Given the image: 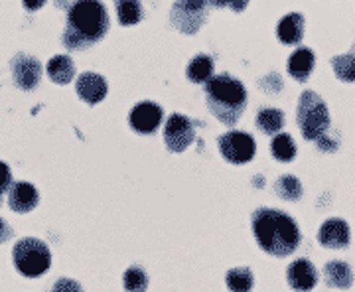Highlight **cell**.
I'll use <instances>...</instances> for the list:
<instances>
[{"instance_id":"1","label":"cell","mask_w":355,"mask_h":292,"mask_svg":"<svg viewBox=\"0 0 355 292\" xmlns=\"http://www.w3.org/2000/svg\"><path fill=\"white\" fill-rule=\"evenodd\" d=\"M253 233L261 249L272 257H288L300 245V229L291 216L275 209H257Z\"/></svg>"},{"instance_id":"2","label":"cell","mask_w":355,"mask_h":292,"mask_svg":"<svg viewBox=\"0 0 355 292\" xmlns=\"http://www.w3.org/2000/svg\"><path fill=\"white\" fill-rule=\"evenodd\" d=\"M109 16L101 2H76L67 14L64 44L69 50H83L107 34Z\"/></svg>"},{"instance_id":"3","label":"cell","mask_w":355,"mask_h":292,"mask_svg":"<svg viewBox=\"0 0 355 292\" xmlns=\"http://www.w3.org/2000/svg\"><path fill=\"white\" fill-rule=\"evenodd\" d=\"M205 95H207V105L211 113L216 114L223 125L233 127L241 119V113L247 105V91L239 79L225 76V74L211 77L205 83Z\"/></svg>"},{"instance_id":"4","label":"cell","mask_w":355,"mask_h":292,"mask_svg":"<svg viewBox=\"0 0 355 292\" xmlns=\"http://www.w3.org/2000/svg\"><path fill=\"white\" fill-rule=\"evenodd\" d=\"M296 121L306 140L322 139L330 130V111L314 91H304L300 95Z\"/></svg>"},{"instance_id":"5","label":"cell","mask_w":355,"mask_h":292,"mask_svg":"<svg viewBox=\"0 0 355 292\" xmlns=\"http://www.w3.org/2000/svg\"><path fill=\"white\" fill-rule=\"evenodd\" d=\"M14 265L16 268L30 279H36L44 275L51 265V255L48 245L34 237H26L14 245Z\"/></svg>"},{"instance_id":"6","label":"cell","mask_w":355,"mask_h":292,"mask_svg":"<svg viewBox=\"0 0 355 292\" xmlns=\"http://www.w3.org/2000/svg\"><path fill=\"white\" fill-rule=\"evenodd\" d=\"M219 151L225 156V160L233 164H245L254 156V139L247 132L231 130L219 139Z\"/></svg>"},{"instance_id":"7","label":"cell","mask_w":355,"mask_h":292,"mask_svg":"<svg viewBox=\"0 0 355 292\" xmlns=\"http://www.w3.org/2000/svg\"><path fill=\"white\" fill-rule=\"evenodd\" d=\"M193 137H196L193 125H191V121L188 117L176 113L168 119L164 128V139L168 151H172V153H184L191 142H193Z\"/></svg>"},{"instance_id":"8","label":"cell","mask_w":355,"mask_h":292,"mask_svg":"<svg viewBox=\"0 0 355 292\" xmlns=\"http://www.w3.org/2000/svg\"><path fill=\"white\" fill-rule=\"evenodd\" d=\"M205 22L203 2H176L172 8V24L184 34H196Z\"/></svg>"},{"instance_id":"9","label":"cell","mask_w":355,"mask_h":292,"mask_svg":"<svg viewBox=\"0 0 355 292\" xmlns=\"http://www.w3.org/2000/svg\"><path fill=\"white\" fill-rule=\"evenodd\" d=\"M12 76L16 85L20 89L32 91L38 85L40 77H42V65L36 58L26 55V53H18L12 60Z\"/></svg>"},{"instance_id":"10","label":"cell","mask_w":355,"mask_h":292,"mask_svg":"<svg viewBox=\"0 0 355 292\" xmlns=\"http://www.w3.org/2000/svg\"><path fill=\"white\" fill-rule=\"evenodd\" d=\"M128 121H130V127L135 128L137 132L153 135V132H156V128L160 127V123H162V109L156 103H139L130 111V119Z\"/></svg>"},{"instance_id":"11","label":"cell","mask_w":355,"mask_h":292,"mask_svg":"<svg viewBox=\"0 0 355 292\" xmlns=\"http://www.w3.org/2000/svg\"><path fill=\"white\" fill-rule=\"evenodd\" d=\"M286 279H288V284H291L294 291L308 292L316 286L318 270L310 261L298 259V261H294L291 267H288Z\"/></svg>"},{"instance_id":"12","label":"cell","mask_w":355,"mask_h":292,"mask_svg":"<svg viewBox=\"0 0 355 292\" xmlns=\"http://www.w3.org/2000/svg\"><path fill=\"white\" fill-rule=\"evenodd\" d=\"M318 239L328 249H343L349 245V227L343 219H328L320 227Z\"/></svg>"},{"instance_id":"13","label":"cell","mask_w":355,"mask_h":292,"mask_svg":"<svg viewBox=\"0 0 355 292\" xmlns=\"http://www.w3.org/2000/svg\"><path fill=\"white\" fill-rule=\"evenodd\" d=\"M77 95L89 105L103 101L107 97V81L99 74L87 71L77 79Z\"/></svg>"},{"instance_id":"14","label":"cell","mask_w":355,"mask_h":292,"mask_svg":"<svg viewBox=\"0 0 355 292\" xmlns=\"http://www.w3.org/2000/svg\"><path fill=\"white\" fill-rule=\"evenodd\" d=\"M8 191H10V196H8L10 207L18 214H28L38 205V190L28 182H16Z\"/></svg>"},{"instance_id":"15","label":"cell","mask_w":355,"mask_h":292,"mask_svg":"<svg viewBox=\"0 0 355 292\" xmlns=\"http://www.w3.org/2000/svg\"><path fill=\"white\" fill-rule=\"evenodd\" d=\"M302 34H304V18L302 14L292 12L286 14L282 20L279 22V28H277V36L282 44H298L302 40Z\"/></svg>"},{"instance_id":"16","label":"cell","mask_w":355,"mask_h":292,"mask_svg":"<svg viewBox=\"0 0 355 292\" xmlns=\"http://www.w3.org/2000/svg\"><path fill=\"white\" fill-rule=\"evenodd\" d=\"M314 62H316L314 51L310 48H298L288 60V71L296 81H306L314 69Z\"/></svg>"},{"instance_id":"17","label":"cell","mask_w":355,"mask_h":292,"mask_svg":"<svg viewBox=\"0 0 355 292\" xmlns=\"http://www.w3.org/2000/svg\"><path fill=\"white\" fill-rule=\"evenodd\" d=\"M324 277L326 282L334 286V289H349L352 282H354V273L347 263L342 261H331L324 267Z\"/></svg>"},{"instance_id":"18","label":"cell","mask_w":355,"mask_h":292,"mask_svg":"<svg viewBox=\"0 0 355 292\" xmlns=\"http://www.w3.org/2000/svg\"><path fill=\"white\" fill-rule=\"evenodd\" d=\"M48 76L53 83H69L73 76H76V67L73 62L67 55H55L48 62Z\"/></svg>"},{"instance_id":"19","label":"cell","mask_w":355,"mask_h":292,"mask_svg":"<svg viewBox=\"0 0 355 292\" xmlns=\"http://www.w3.org/2000/svg\"><path fill=\"white\" fill-rule=\"evenodd\" d=\"M188 77L193 83H207L214 77V60L205 53L196 55L188 65Z\"/></svg>"},{"instance_id":"20","label":"cell","mask_w":355,"mask_h":292,"mask_svg":"<svg viewBox=\"0 0 355 292\" xmlns=\"http://www.w3.org/2000/svg\"><path fill=\"white\" fill-rule=\"evenodd\" d=\"M257 127L266 135H280L284 127V113L279 109H261L257 114Z\"/></svg>"},{"instance_id":"21","label":"cell","mask_w":355,"mask_h":292,"mask_svg":"<svg viewBox=\"0 0 355 292\" xmlns=\"http://www.w3.org/2000/svg\"><path fill=\"white\" fill-rule=\"evenodd\" d=\"M227 286L231 292H249L253 289L251 268H231L227 273Z\"/></svg>"},{"instance_id":"22","label":"cell","mask_w":355,"mask_h":292,"mask_svg":"<svg viewBox=\"0 0 355 292\" xmlns=\"http://www.w3.org/2000/svg\"><path fill=\"white\" fill-rule=\"evenodd\" d=\"M270 151L275 154V158L280 162H291L292 158L296 156V146H294V140L291 135H284L280 132L275 137L272 144H270Z\"/></svg>"},{"instance_id":"23","label":"cell","mask_w":355,"mask_h":292,"mask_svg":"<svg viewBox=\"0 0 355 292\" xmlns=\"http://www.w3.org/2000/svg\"><path fill=\"white\" fill-rule=\"evenodd\" d=\"M331 67L336 71V76L340 77L342 81L352 83L355 81V55L347 53V55H336L331 60Z\"/></svg>"},{"instance_id":"24","label":"cell","mask_w":355,"mask_h":292,"mask_svg":"<svg viewBox=\"0 0 355 292\" xmlns=\"http://www.w3.org/2000/svg\"><path fill=\"white\" fill-rule=\"evenodd\" d=\"M116 14H119V22L123 26H130L137 24L142 20V6L139 2H116Z\"/></svg>"},{"instance_id":"25","label":"cell","mask_w":355,"mask_h":292,"mask_svg":"<svg viewBox=\"0 0 355 292\" xmlns=\"http://www.w3.org/2000/svg\"><path fill=\"white\" fill-rule=\"evenodd\" d=\"M277 194L280 198L288 200V202H296L302 198V184L298 182V178L294 176H282V178L277 182Z\"/></svg>"},{"instance_id":"26","label":"cell","mask_w":355,"mask_h":292,"mask_svg":"<svg viewBox=\"0 0 355 292\" xmlns=\"http://www.w3.org/2000/svg\"><path fill=\"white\" fill-rule=\"evenodd\" d=\"M123 284H125L127 292H146L148 279L140 267H130L123 277Z\"/></svg>"},{"instance_id":"27","label":"cell","mask_w":355,"mask_h":292,"mask_svg":"<svg viewBox=\"0 0 355 292\" xmlns=\"http://www.w3.org/2000/svg\"><path fill=\"white\" fill-rule=\"evenodd\" d=\"M10 186H12V174H10V168L4 164V162H0V203H2V196H4V191L10 190Z\"/></svg>"},{"instance_id":"28","label":"cell","mask_w":355,"mask_h":292,"mask_svg":"<svg viewBox=\"0 0 355 292\" xmlns=\"http://www.w3.org/2000/svg\"><path fill=\"white\" fill-rule=\"evenodd\" d=\"M51 292H83V291H81V284L76 282V280L60 279V280H55V284H53Z\"/></svg>"},{"instance_id":"29","label":"cell","mask_w":355,"mask_h":292,"mask_svg":"<svg viewBox=\"0 0 355 292\" xmlns=\"http://www.w3.org/2000/svg\"><path fill=\"white\" fill-rule=\"evenodd\" d=\"M10 235H12V229L8 227V225H6V221H4V219L0 217V243L6 241V239H8Z\"/></svg>"},{"instance_id":"30","label":"cell","mask_w":355,"mask_h":292,"mask_svg":"<svg viewBox=\"0 0 355 292\" xmlns=\"http://www.w3.org/2000/svg\"><path fill=\"white\" fill-rule=\"evenodd\" d=\"M42 4H44L42 0H34V2H28V0H26L24 2V6L28 8V10H36V8H40V6H42Z\"/></svg>"},{"instance_id":"31","label":"cell","mask_w":355,"mask_h":292,"mask_svg":"<svg viewBox=\"0 0 355 292\" xmlns=\"http://www.w3.org/2000/svg\"><path fill=\"white\" fill-rule=\"evenodd\" d=\"M354 51H355V46H354Z\"/></svg>"}]
</instances>
